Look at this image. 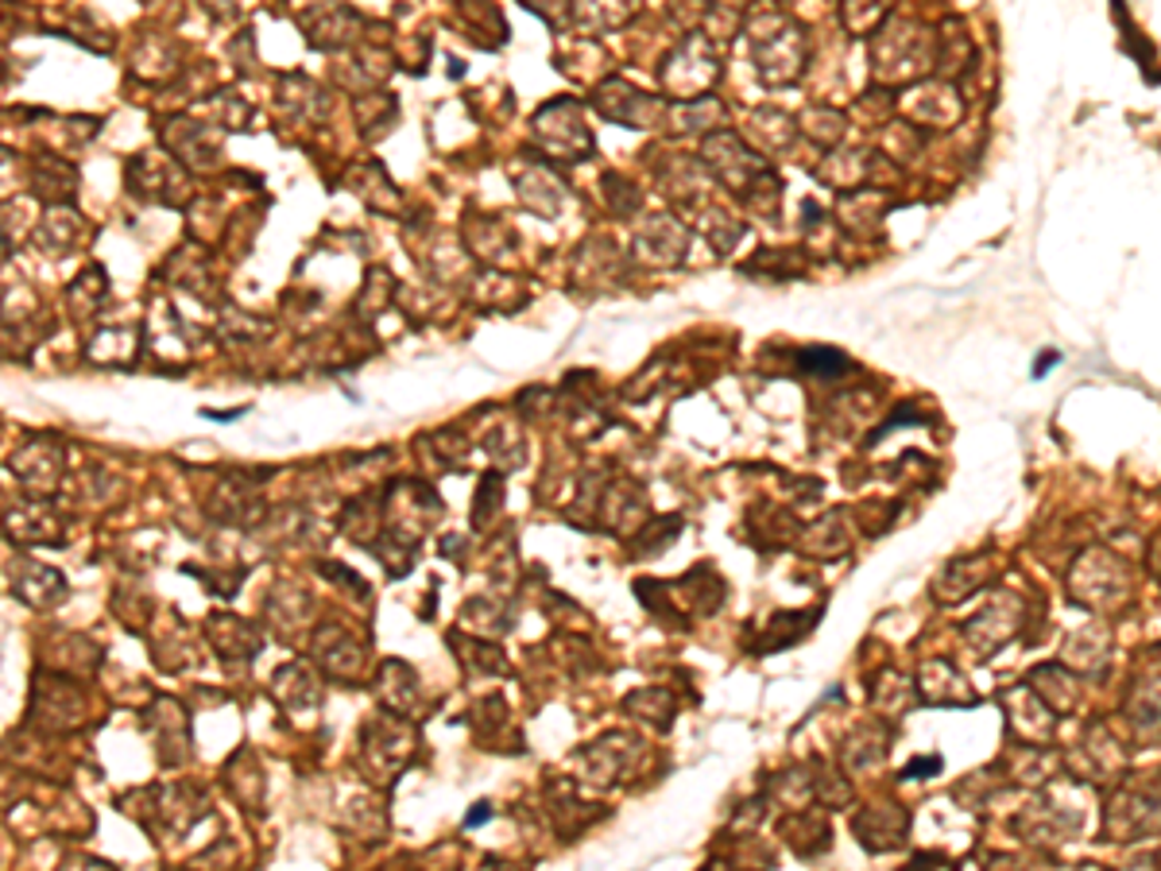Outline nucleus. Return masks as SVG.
Instances as JSON below:
<instances>
[{
  "label": "nucleus",
  "mask_w": 1161,
  "mask_h": 871,
  "mask_svg": "<svg viewBox=\"0 0 1161 871\" xmlns=\"http://www.w3.org/2000/svg\"><path fill=\"white\" fill-rule=\"evenodd\" d=\"M481 821H489V806H476V813H473V818H469V826H481Z\"/></svg>",
  "instance_id": "f257e3e1"
}]
</instances>
